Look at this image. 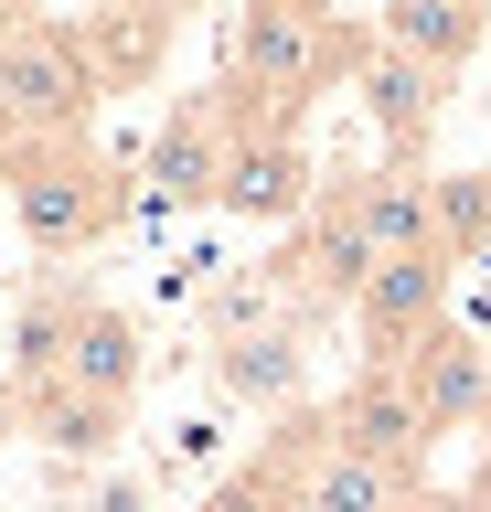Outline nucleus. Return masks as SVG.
<instances>
[{
  "label": "nucleus",
  "mask_w": 491,
  "mask_h": 512,
  "mask_svg": "<svg viewBox=\"0 0 491 512\" xmlns=\"http://www.w3.org/2000/svg\"><path fill=\"white\" fill-rule=\"evenodd\" d=\"M0 427H22V384H11V363H0Z\"/></svg>",
  "instance_id": "20"
},
{
  "label": "nucleus",
  "mask_w": 491,
  "mask_h": 512,
  "mask_svg": "<svg viewBox=\"0 0 491 512\" xmlns=\"http://www.w3.org/2000/svg\"><path fill=\"white\" fill-rule=\"evenodd\" d=\"M97 288H75V278H43L33 299H22V320H11V342H0V363H11V384L22 395H43V384L65 374V342H75V310H86Z\"/></svg>",
  "instance_id": "14"
},
{
  "label": "nucleus",
  "mask_w": 491,
  "mask_h": 512,
  "mask_svg": "<svg viewBox=\"0 0 491 512\" xmlns=\"http://www.w3.org/2000/svg\"><path fill=\"white\" fill-rule=\"evenodd\" d=\"M235 118H246V96H235L225 75H214L203 96H171V118L150 128V150L129 160V192H139V214H203V203L225 192Z\"/></svg>",
  "instance_id": "3"
},
{
  "label": "nucleus",
  "mask_w": 491,
  "mask_h": 512,
  "mask_svg": "<svg viewBox=\"0 0 491 512\" xmlns=\"http://www.w3.org/2000/svg\"><path fill=\"white\" fill-rule=\"evenodd\" d=\"M417 512H481V502H470V491H438V480H427V491H417Z\"/></svg>",
  "instance_id": "19"
},
{
  "label": "nucleus",
  "mask_w": 491,
  "mask_h": 512,
  "mask_svg": "<svg viewBox=\"0 0 491 512\" xmlns=\"http://www.w3.org/2000/svg\"><path fill=\"white\" fill-rule=\"evenodd\" d=\"M427 214L449 267H491V171H427Z\"/></svg>",
  "instance_id": "17"
},
{
  "label": "nucleus",
  "mask_w": 491,
  "mask_h": 512,
  "mask_svg": "<svg viewBox=\"0 0 491 512\" xmlns=\"http://www.w3.org/2000/svg\"><path fill=\"white\" fill-rule=\"evenodd\" d=\"M481 459H491V406H481Z\"/></svg>",
  "instance_id": "22"
},
{
  "label": "nucleus",
  "mask_w": 491,
  "mask_h": 512,
  "mask_svg": "<svg viewBox=\"0 0 491 512\" xmlns=\"http://www.w3.org/2000/svg\"><path fill=\"white\" fill-rule=\"evenodd\" d=\"M22 427H33L54 459H107V448H118V427H129V406L75 395V384H43V395H22Z\"/></svg>",
  "instance_id": "16"
},
{
  "label": "nucleus",
  "mask_w": 491,
  "mask_h": 512,
  "mask_svg": "<svg viewBox=\"0 0 491 512\" xmlns=\"http://www.w3.org/2000/svg\"><path fill=\"white\" fill-rule=\"evenodd\" d=\"M97 64L75 43V22H22L0 43V128H22V139H86L97 118Z\"/></svg>",
  "instance_id": "4"
},
{
  "label": "nucleus",
  "mask_w": 491,
  "mask_h": 512,
  "mask_svg": "<svg viewBox=\"0 0 491 512\" xmlns=\"http://www.w3.org/2000/svg\"><path fill=\"white\" fill-rule=\"evenodd\" d=\"M374 43L406 64H427V75H449L459 86V64L491 43V11H470V0H395L385 22H374Z\"/></svg>",
  "instance_id": "12"
},
{
  "label": "nucleus",
  "mask_w": 491,
  "mask_h": 512,
  "mask_svg": "<svg viewBox=\"0 0 491 512\" xmlns=\"http://www.w3.org/2000/svg\"><path fill=\"white\" fill-rule=\"evenodd\" d=\"M427 470H385V459H353V448H321V470L299 491V512H417Z\"/></svg>",
  "instance_id": "15"
},
{
  "label": "nucleus",
  "mask_w": 491,
  "mask_h": 512,
  "mask_svg": "<svg viewBox=\"0 0 491 512\" xmlns=\"http://www.w3.org/2000/svg\"><path fill=\"white\" fill-rule=\"evenodd\" d=\"M0 160H11V224L43 256H86L139 214L129 171L97 160L86 139H22V128H0Z\"/></svg>",
  "instance_id": "2"
},
{
  "label": "nucleus",
  "mask_w": 491,
  "mask_h": 512,
  "mask_svg": "<svg viewBox=\"0 0 491 512\" xmlns=\"http://www.w3.org/2000/svg\"><path fill=\"white\" fill-rule=\"evenodd\" d=\"M449 256H385L374 278L353 288V331H363V363H406V352L449 320Z\"/></svg>",
  "instance_id": "6"
},
{
  "label": "nucleus",
  "mask_w": 491,
  "mask_h": 512,
  "mask_svg": "<svg viewBox=\"0 0 491 512\" xmlns=\"http://www.w3.org/2000/svg\"><path fill=\"white\" fill-rule=\"evenodd\" d=\"M321 427H331V448H353V459L427 470V416H417V395H406V374H395V363H363V374L321 406Z\"/></svg>",
  "instance_id": "8"
},
{
  "label": "nucleus",
  "mask_w": 491,
  "mask_h": 512,
  "mask_svg": "<svg viewBox=\"0 0 491 512\" xmlns=\"http://www.w3.org/2000/svg\"><path fill=\"white\" fill-rule=\"evenodd\" d=\"M75 43H86V64H97V86H139L150 64L171 54V11H118V22H75Z\"/></svg>",
  "instance_id": "18"
},
{
  "label": "nucleus",
  "mask_w": 491,
  "mask_h": 512,
  "mask_svg": "<svg viewBox=\"0 0 491 512\" xmlns=\"http://www.w3.org/2000/svg\"><path fill=\"white\" fill-rule=\"evenodd\" d=\"M395 374H406V395H417V416H427V448H438V438H470L481 406H491V342H481V331H459V320H438Z\"/></svg>",
  "instance_id": "7"
},
{
  "label": "nucleus",
  "mask_w": 491,
  "mask_h": 512,
  "mask_svg": "<svg viewBox=\"0 0 491 512\" xmlns=\"http://www.w3.org/2000/svg\"><path fill=\"white\" fill-rule=\"evenodd\" d=\"M363 118H374V139H385V171H427V139H438V118H449V75H427V64L406 54H363Z\"/></svg>",
  "instance_id": "9"
},
{
  "label": "nucleus",
  "mask_w": 491,
  "mask_h": 512,
  "mask_svg": "<svg viewBox=\"0 0 491 512\" xmlns=\"http://www.w3.org/2000/svg\"><path fill=\"white\" fill-rule=\"evenodd\" d=\"M0 438H11V427H0Z\"/></svg>",
  "instance_id": "23"
},
{
  "label": "nucleus",
  "mask_w": 491,
  "mask_h": 512,
  "mask_svg": "<svg viewBox=\"0 0 491 512\" xmlns=\"http://www.w3.org/2000/svg\"><path fill=\"white\" fill-rule=\"evenodd\" d=\"M214 384L235 406L299 416V384H310V352H299V320H257V331H225L214 342Z\"/></svg>",
  "instance_id": "11"
},
{
  "label": "nucleus",
  "mask_w": 491,
  "mask_h": 512,
  "mask_svg": "<svg viewBox=\"0 0 491 512\" xmlns=\"http://www.w3.org/2000/svg\"><path fill=\"white\" fill-rule=\"evenodd\" d=\"M331 203L353 214L363 256L385 267V256H438V214H427V171H353V182H331Z\"/></svg>",
  "instance_id": "10"
},
{
  "label": "nucleus",
  "mask_w": 491,
  "mask_h": 512,
  "mask_svg": "<svg viewBox=\"0 0 491 512\" xmlns=\"http://www.w3.org/2000/svg\"><path fill=\"white\" fill-rule=\"evenodd\" d=\"M363 54H374V32L342 22V11H278L267 0V11H235L225 22V86L278 128H299L331 86H353Z\"/></svg>",
  "instance_id": "1"
},
{
  "label": "nucleus",
  "mask_w": 491,
  "mask_h": 512,
  "mask_svg": "<svg viewBox=\"0 0 491 512\" xmlns=\"http://www.w3.org/2000/svg\"><path fill=\"white\" fill-rule=\"evenodd\" d=\"M139 363H150V352H139V320L118 310V299H86V310H75V342H65V374H54V384L129 406V395H139Z\"/></svg>",
  "instance_id": "13"
},
{
  "label": "nucleus",
  "mask_w": 491,
  "mask_h": 512,
  "mask_svg": "<svg viewBox=\"0 0 491 512\" xmlns=\"http://www.w3.org/2000/svg\"><path fill=\"white\" fill-rule=\"evenodd\" d=\"M459 491H470V502H481V512H491V459H481V470H470V480H459Z\"/></svg>",
  "instance_id": "21"
},
{
  "label": "nucleus",
  "mask_w": 491,
  "mask_h": 512,
  "mask_svg": "<svg viewBox=\"0 0 491 512\" xmlns=\"http://www.w3.org/2000/svg\"><path fill=\"white\" fill-rule=\"evenodd\" d=\"M310 139L299 128H278V118H235V150H225V192H214V214H235V224H299L310 214Z\"/></svg>",
  "instance_id": "5"
}]
</instances>
